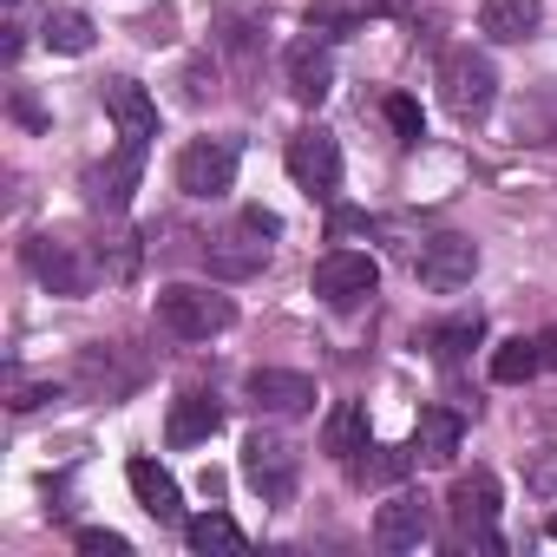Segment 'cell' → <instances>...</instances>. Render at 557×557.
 <instances>
[{
	"mask_svg": "<svg viewBox=\"0 0 557 557\" xmlns=\"http://www.w3.org/2000/svg\"><path fill=\"white\" fill-rule=\"evenodd\" d=\"M446 511H453V537H459V544L505 550V537L492 531V524H498V479H492L485 466H472V472H459V479H453Z\"/></svg>",
	"mask_w": 557,
	"mask_h": 557,
	"instance_id": "4",
	"label": "cell"
},
{
	"mask_svg": "<svg viewBox=\"0 0 557 557\" xmlns=\"http://www.w3.org/2000/svg\"><path fill=\"white\" fill-rule=\"evenodd\" d=\"M40 34H47V47H53V53H73V60H79V53H92V34H99V27H92L79 8H60V14H47V27H40Z\"/></svg>",
	"mask_w": 557,
	"mask_h": 557,
	"instance_id": "26",
	"label": "cell"
},
{
	"mask_svg": "<svg viewBox=\"0 0 557 557\" xmlns=\"http://www.w3.org/2000/svg\"><path fill=\"white\" fill-rule=\"evenodd\" d=\"M125 485H132V498H138L158 524H177V518H184V492H177V479H171L158 459H145V453H138V459L125 466Z\"/></svg>",
	"mask_w": 557,
	"mask_h": 557,
	"instance_id": "16",
	"label": "cell"
},
{
	"mask_svg": "<svg viewBox=\"0 0 557 557\" xmlns=\"http://www.w3.org/2000/svg\"><path fill=\"white\" fill-rule=\"evenodd\" d=\"M243 479H249L269 505H289V498H296V479H302V459H296V446H289L283 433L256 426V433L243 440Z\"/></svg>",
	"mask_w": 557,
	"mask_h": 557,
	"instance_id": "6",
	"label": "cell"
},
{
	"mask_svg": "<svg viewBox=\"0 0 557 557\" xmlns=\"http://www.w3.org/2000/svg\"><path fill=\"white\" fill-rule=\"evenodd\" d=\"M73 544H79L86 557H132V537H119V531H99V524H86Z\"/></svg>",
	"mask_w": 557,
	"mask_h": 557,
	"instance_id": "32",
	"label": "cell"
},
{
	"mask_svg": "<svg viewBox=\"0 0 557 557\" xmlns=\"http://www.w3.org/2000/svg\"><path fill=\"white\" fill-rule=\"evenodd\" d=\"M47 400H60V381H53V374H27V368L8 374V407H14V413H34V407H47Z\"/></svg>",
	"mask_w": 557,
	"mask_h": 557,
	"instance_id": "27",
	"label": "cell"
},
{
	"mask_svg": "<svg viewBox=\"0 0 557 557\" xmlns=\"http://www.w3.org/2000/svg\"><path fill=\"white\" fill-rule=\"evenodd\" d=\"M283 79H289V92L302 106H322L335 92V53H329V40L322 34H296L283 47Z\"/></svg>",
	"mask_w": 557,
	"mask_h": 557,
	"instance_id": "10",
	"label": "cell"
},
{
	"mask_svg": "<svg viewBox=\"0 0 557 557\" xmlns=\"http://www.w3.org/2000/svg\"><path fill=\"white\" fill-rule=\"evenodd\" d=\"M440 99L453 119H485L498 99V66L479 47H446L440 53Z\"/></svg>",
	"mask_w": 557,
	"mask_h": 557,
	"instance_id": "3",
	"label": "cell"
},
{
	"mask_svg": "<svg viewBox=\"0 0 557 557\" xmlns=\"http://www.w3.org/2000/svg\"><path fill=\"white\" fill-rule=\"evenodd\" d=\"M216 426H223V407H216L210 394H184V400L171 407V420H164V440H171V446H203Z\"/></svg>",
	"mask_w": 557,
	"mask_h": 557,
	"instance_id": "19",
	"label": "cell"
},
{
	"mask_svg": "<svg viewBox=\"0 0 557 557\" xmlns=\"http://www.w3.org/2000/svg\"><path fill=\"white\" fill-rule=\"evenodd\" d=\"M537 21H544V0H485L479 8V27L492 40H531Z\"/></svg>",
	"mask_w": 557,
	"mask_h": 557,
	"instance_id": "22",
	"label": "cell"
},
{
	"mask_svg": "<svg viewBox=\"0 0 557 557\" xmlns=\"http://www.w3.org/2000/svg\"><path fill=\"white\" fill-rule=\"evenodd\" d=\"M151 309H158V329L177 342H210L236 322V302L223 289H203V283H164Z\"/></svg>",
	"mask_w": 557,
	"mask_h": 557,
	"instance_id": "1",
	"label": "cell"
},
{
	"mask_svg": "<svg viewBox=\"0 0 557 557\" xmlns=\"http://www.w3.org/2000/svg\"><path fill=\"white\" fill-rule=\"evenodd\" d=\"M459 433H466V420H459L453 407H426L420 426H413V459H420V466H453Z\"/></svg>",
	"mask_w": 557,
	"mask_h": 557,
	"instance_id": "17",
	"label": "cell"
},
{
	"mask_svg": "<svg viewBox=\"0 0 557 557\" xmlns=\"http://www.w3.org/2000/svg\"><path fill=\"white\" fill-rule=\"evenodd\" d=\"M511 132H518L524 145H557V79H550V86H531V92L518 99Z\"/></svg>",
	"mask_w": 557,
	"mask_h": 557,
	"instance_id": "21",
	"label": "cell"
},
{
	"mask_svg": "<svg viewBox=\"0 0 557 557\" xmlns=\"http://www.w3.org/2000/svg\"><path fill=\"white\" fill-rule=\"evenodd\" d=\"M537 368H544V355H537V342H524V335H511V342L492 348V381H498V387H518V381H531Z\"/></svg>",
	"mask_w": 557,
	"mask_h": 557,
	"instance_id": "25",
	"label": "cell"
},
{
	"mask_svg": "<svg viewBox=\"0 0 557 557\" xmlns=\"http://www.w3.org/2000/svg\"><path fill=\"white\" fill-rule=\"evenodd\" d=\"M368 14H374V0H315V8H309V34L348 40V34L368 27Z\"/></svg>",
	"mask_w": 557,
	"mask_h": 557,
	"instance_id": "24",
	"label": "cell"
},
{
	"mask_svg": "<svg viewBox=\"0 0 557 557\" xmlns=\"http://www.w3.org/2000/svg\"><path fill=\"white\" fill-rule=\"evenodd\" d=\"M309 289L329 302V309H361L374 289H381V262L368 256V249H329L322 262H315V275H309Z\"/></svg>",
	"mask_w": 557,
	"mask_h": 557,
	"instance_id": "5",
	"label": "cell"
},
{
	"mask_svg": "<svg viewBox=\"0 0 557 557\" xmlns=\"http://www.w3.org/2000/svg\"><path fill=\"white\" fill-rule=\"evenodd\" d=\"M289 177L309 190V197H335L342 190V145L322 132V125H302L296 138H289Z\"/></svg>",
	"mask_w": 557,
	"mask_h": 557,
	"instance_id": "8",
	"label": "cell"
},
{
	"mask_svg": "<svg viewBox=\"0 0 557 557\" xmlns=\"http://www.w3.org/2000/svg\"><path fill=\"white\" fill-rule=\"evenodd\" d=\"M381 112H387V125H394V138H400V145H420V138H426V119H420V106H413L407 92H394Z\"/></svg>",
	"mask_w": 557,
	"mask_h": 557,
	"instance_id": "30",
	"label": "cell"
},
{
	"mask_svg": "<svg viewBox=\"0 0 557 557\" xmlns=\"http://www.w3.org/2000/svg\"><path fill=\"white\" fill-rule=\"evenodd\" d=\"M283 236V223H275L269 210H243L223 236L203 243V269L216 275V283H243V275H256L269 262V243Z\"/></svg>",
	"mask_w": 557,
	"mask_h": 557,
	"instance_id": "2",
	"label": "cell"
},
{
	"mask_svg": "<svg viewBox=\"0 0 557 557\" xmlns=\"http://www.w3.org/2000/svg\"><path fill=\"white\" fill-rule=\"evenodd\" d=\"M413 275H420L433 296H453V289H466L472 275H479V249L466 236H426L413 249Z\"/></svg>",
	"mask_w": 557,
	"mask_h": 557,
	"instance_id": "9",
	"label": "cell"
},
{
	"mask_svg": "<svg viewBox=\"0 0 557 557\" xmlns=\"http://www.w3.org/2000/svg\"><path fill=\"white\" fill-rule=\"evenodd\" d=\"M99 269L112 275V283H132L138 275V236H106L99 243Z\"/></svg>",
	"mask_w": 557,
	"mask_h": 557,
	"instance_id": "29",
	"label": "cell"
},
{
	"mask_svg": "<svg viewBox=\"0 0 557 557\" xmlns=\"http://www.w3.org/2000/svg\"><path fill=\"white\" fill-rule=\"evenodd\" d=\"M524 485H531L537 498H557V446H544V453L524 459Z\"/></svg>",
	"mask_w": 557,
	"mask_h": 557,
	"instance_id": "31",
	"label": "cell"
},
{
	"mask_svg": "<svg viewBox=\"0 0 557 557\" xmlns=\"http://www.w3.org/2000/svg\"><path fill=\"white\" fill-rule=\"evenodd\" d=\"M368 440H374V433H368V407H361V400H335V413H329V426H322V453L355 459Z\"/></svg>",
	"mask_w": 557,
	"mask_h": 557,
	"instance_id": "23",
	"label": "cell"
},
{
	"mask_svg": "<svg viewBox=\"0 0 557 557\" xmlns=\"http://www.w3.org/2000/svg\"><path fill=\"white\" fill-rule=\"evenodd\" d=\"M27 269L40 275V289H53V296H86L92 289V269H86L79 243H66V236H34L27 243Z\"/></svg>",
	"mask_w": 557,
	"mask_h": 557,
	"instance_id": "11",
	"label": "cell"
},
{
	"mask_svg": "<svg viewBox=\"0 0 557 557\" xmlns=\"http://www.w3.org/2000/svg\"><path fill=\"white\" fill-rule=\"evenodd\" d=\"M426 537H433V511H426V498L394 492V498L374 511V544H381V550H420Z\"/></svg>",
	"mask_w": 557,
	"mask_h": 557,
	"instance_id": "14",
	"label": "cell"
},
{
	"mask_svg": "<svg viewBox=\"0 0 557 557\" xmlns=\"http://www.w3.org/2000/svg\"><path fill=\"white\" fill-rule=\"evenodd\" d=\"M249 400L262 407V413H309L315 407V381L309 374H296V368H256L249 374Z\"/></svg>",
	"mask_w": 557,
	"mask_h": 557,
	"instance_id": "15",
	"label": "cell"
},
{
	"mask_svg": "<svg viewBox=\"0 0 557 557\" xmlns=\"http://www.w3.org/2000/svg\"><path fill=\"white\" fill-rule=\"evenodd\" d=\"M342 466H348L355 485H400L420 459H413V446H374V440H368V446H361L355 459H342Z\"/></svg>",
	"mask_w": 557,
	"mask_h": 557,
	"instance_id": "18",
	"label": "cell"
},
{
	"mask_svg": "<svg viewBox=\"0 0 557 557\" xmlns=\"http://www.w3.org/2000/svg\"><path fill=\"white\" fill-rule=\"evenodd\" d=\"M550 537H557V511H550Z\"/></svg>",
	"mask_w": 557,
	"mask_h": 557,
	"instance_id": "35",
	"label": "cell"
},
{
	"mask_svg": "<svg viewBox=\"0 0 557 557\" xmlns=\"http://www.w3.org/2000/svg\"><path fill=\"white\" fill-rule=\"evenodd\" d=\"M479 335H485V322H479V315H459V322L433 329L426 342H433V355H440V361H459L466 348H479Z\"/></svg>",
	"mask_w": 557,
	"mask_h": 557,
	"instance_id": "28",
	"label": "cell"
},
{
	"mask_svg": "<svg viewBox=\"0 0 557 557\" xmlns=\"http://www.w3.org/2000/svg\"><path fill=\"white\" fill-rule=\"evenodd\" d=\"M99 99H106V112H112V125H119V138L125 145H151L158 138V106H151V92L138 86V79H106L99 86Z\"/></svg>",
	"mask_w": 557,
	"mask_h": 557,
	"instance_id": "13",
	"label": "cell"
},
{
	"mask_svg": "<svg viewBox=\"0 0 557 557\" xmlns=\"http://www.w3.org/2000/svg\"><path fill=\"white\" fill-rule=\"evenodd\" d=\"M230 184H236V145H223V138H190V145L177 151V190H184V197L216 203V197H230Z\"/></svg>",
	"mask_w": 557,
	"mask_h": 557,
	"instance_id": "7",
	"label": "cell"
},
{
	"mask_svg": "<svg viewBox=\"0 0 557 557\" xmlns=\"http://www.w3.org/2000/svg\"><path fill=\"white\" fill-rule=\"evenodd\" d=\"M184 544L197 557H236L249 537H243V524L230 511H197V518H184Z\"/></svg>",
	"mask_w": 557,
	"mask_h": 557,
	"instance_id": "20",
	"label": "cell"
},
{
	"mask_svg": "<svg viewBox=\"0 0 557 557\" xmlns=\"http://www.w3.org/2000/svg\"><path fill=\"white\" fill-rule=\"evenodd\" d=\"M132 34H138V40H151V47H164V40L177 34V14H171V8H158V14H138V21H132Z\"/></svg>",
	"mask_w": 557,
	"mask_h": 557,
	"instance_id": "33",
	"label": "cell"
},
{
	"mask_svg": "<svg viewBox=\"0 0 557 557\" xmlns=\"http://www.w3.org/2000/svg\"><path fill=\"white\" fill-rule=\"evenodd\" d=\"M138 171H145V151H138V145H119L106 164L86 171V203L106 210V216H119V210L132 203V190H138Z\"/></svg>",
	"mask_w": 557,
	"mask_h": 557,
	"instance_id": "12",
	"label": "cell"
},
{
	"mask_svg": "<svg viewBox=\"0 0 557 557\" xmlns=\"http://www.w3.org/2000/svg\"><path fill=\"white\" fill-rule=\"evenodd\" d=\"M537 355H544V368H557V329H544V335H537Z\"/></svg>",
	"mask_w": 557,
	"mask_h": 557,
	"instance_id": "34",
	"label": "cell"
}]
</instances>
